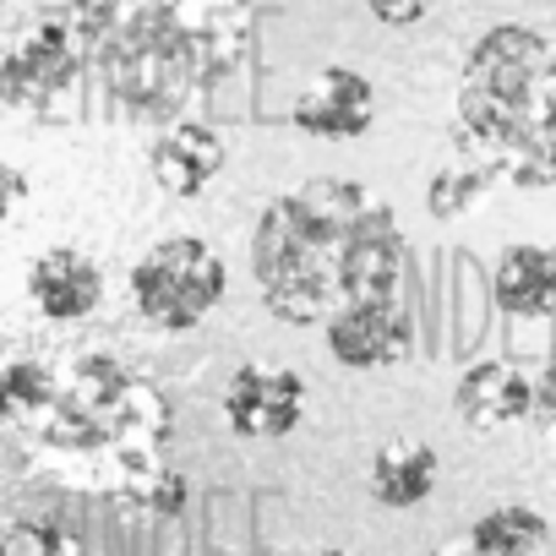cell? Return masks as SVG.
Segmentation results:
<instances>
[{"instance_id": "cell-18", "label": "cell", "mask_w": 556, "mask_h": 556, "mask_svg": "<svg viewBox=\"0 0 556 556\" xmlns=\"http://www.w3.org/2000/svg\"><path fill=\"white\" fill-rule=\"evenodd\" d=\"M186 475L180 469H169V464H159V469H148L131 491H121L115 496V507H126V513H142V518H175L180 507H186Z\"/></svg>"}, {"instance_id": "cell-12", "label": "cell", "mask_w": 556, "mask_h": 556, "mask_svg": "<svg viewBox=\"0 0 556 556\" xmlns=\"http://www.w3.org/2000/svg\"><path fill=\"white\" fill-rule=\"evenodd\" d=\"M28 295L50 323H83L99 295H104V273L88 251L77 245H50L45 256H34L28 267Z\"/></svg>"}, {"instance_id": "cell-9", "label": "cell", "mask_w": 556, "mask_h": 556, "mask_svg": "<svg viewBox=\"0 0 556 556\" xmlns=\"http://www.w3.org/2000/svg\"><path fill=\"white\" fill-rule=\"evenodd\" d=\"M371 115H377V88L371 77H361L355 66H323L312 77V88L295 99L290 121L306 131V137H323V142H350V137H366L371 131Z\"/></svg>"}, {"instance_id": "cell-21", "label": "cell", "mask_w": 556, "mask_h": 556, "mask_svg": "<svg viewBox=\"0 0 556 556\" xmlns=\"http://www.w3.org/2000/svg\"><path fill=\"white\" fill-rule=\"evenodd\" d=\"M0 545H7V551H72L66 534H50V529H34V523L7 529V534H0Z\"/></svg>"}, {"instance_id": "cell-5", "label": "cell", "mask_w": 556, "mask_h": 556, "mask_svg": "<svg viewBox=\"0 0 556 556\" xmlns=\"http://www.w3.org/2000/svg\"><path fill=\"white\" fill-rule=\"evenodd\" d=\"M93 12L88 0H61V7L39 12L0 55V104L23 115H50L93 66Z\"/></svg>"}, {"instance_id": "cell-1", "label": "cell", "mask_w": 556, "mask_h": 556, "mask_svg": "<svg viewBox=\"0 0 556 556\" xmlns=\"http://www.w3.org/2000/svg\"><path fill=\"white\" fill-rule=\"evenodd\" d=\"M251 273L278 323L312 328L350 301L399 295L404 229L361 180H306L273 197L251 229Z\"/></svg>"}, {"instance_id": "cell-10", "label": "cell", "mask_w": 556, "mask_h": 556, "mask_svg": "<svg viewBox=\"0 0 556 556\" xmlns=\"http://www.w3.org/2000/svg\"><path fill=\"white\" fill-rule=\"evenodd\" d=\"M224 159H229L224 131L207 121H169L148 148V169H153L159 191H169V197H202L224 175Z\"/></svg>"}, {"instance_id": "cell-7", "label": "cell", "mask_w": 556, "mask_h": 556, "mask_svg": "<svg viewBox=\"0 0 556 556\" xmlns=\"http://www.w3.org/2000/svg\"><path fill=\"white\" fill-rule=\"evenodd\" d=\"M323 328H328V355L350 371H388V366L409 361V350H415V317L399 295L350 301Z\"/></svg>"}, {"instance_id": "cell-2", "label": "cell", "mask_w": 556, "mask_h": 556, "mask_svg": "<svg viewBox=\"0 0 556 556\" xmlns=\"http://www.w3.org/2000/svg\"><path fill=\"white\" fill-rule=\"evenodd\" d=\"M93 72L115 104L175 121L256 50V0H88Z\"/></svg>"}, {"instance_id": "cell-4", "label": "cell", "mask_w": 556, "mask_h": 556, "mask_svg": "<svg viewBox=\"0 0 556 556\" xmlns=\"http://www.w3.org/2000/svg\"><path fill=\"white\" fill-rule=\"evenodd\" d=\"M23 437L45 453L72 458L83 469V485L115 502L148 469L164 464L169 404L148 377L121 366L115 355H77L66 366H50L45 409Z\"/></svg>"}, {"instance_id": "cell-19", "label": "cell", "mask_w": 556, "mask_h": 556, "mask_svg": "<svg viewBox=\"0 0 556 556\" xmlns=\"http://www.w3.org/2000/svg\"><path fill=\"white\" fill-rule=\"evenodd\" d=\"M529 420L540 426V437L556 442V350L545 361V371L534 377V404H529Z\"/></svg>"}, {"instance_id": "cell-11", "label": "cell", "mask_w": 556, "mask_h": 556, "mask_svg": "<svg viewBox=\"0 0 556 556\" xmlns=\"http://www.w3.org/2000/svg\"><path fill=\"white\" fill-rule=\"evenodd\" d=\"M529 404H534V382L513 361H475L453 388V409L469 431H507L529 420Z\"/></svg>"}, {"instance_id": "cell-6", "label": "cell", "mask_w": 556, "mask_h": 556, "mask_svg": "<svg viewBox=\"0 0 556 556\" xmlns=\"http://www.w3.org/2000/svg\"><path fill=\"white\" fill-rule=\"evenodd\" d=\"M131 301L164 333L202 328L224 301V256L197 235H169L131 267Z\"/></svg>"}, {"instance_id": "cell-20", "label": "cell", "mask_w": 556, "mask_h": 556, "mask_svg": "<svg viewBox=\"0 0 556 556\" xmlns=\"http://www.w3.org/2000/svg\"><path fill=\"white\" fill-rule=\"evenodd\" d=\"M366 7H371V17H377L382 28H415V23L437 7V0H366Z\"/></svg>"}, {"instance_id": "cell-14", "label": "cell", "mask_w": 556, "mask_h": 556, "mask_svg": "<svg viewBox=\"0 0 556 556\" xmlns=\"http://www.w3.org/2000/svg\"><path fill=\"white\" fill-rule=\"evenodd\" d=\"M437 453L426 442H382L371 469H366V485L382 507L404 513V507H420L431 491H437Z\"/></svg>"}, {"instance_id": "cell-22", "label": "cell", "mask_w": 556, "mask_h": 556, "mask_svg": "<svg viewBox=\"0 0 556 556\" xmlns=\"http://www.w3.org/2000/svg\"><path fill=\"white\" fill-rule=\"evenodd\" d=\"M23 202H28V175L17 164H0V224H7Z\"/></svg>"}, {"instance_id": "cell-3", "label": "cell", "mask_w": 556, "mask_h": 556, "mask_svg": "<svg viewBox=\"0 0 556 556\" xmlns=\"http://www.w3.org/2000/svg\"><path fill=\"white\" fill-rule=\"evenodd\" d=\"M453 137L507 186H556V45L523 23L480 34L458 77Z\"/></svg>"}, {"instance_id": "cell-15", "label": "cell", "mask_w": 556, "mask_h": 556, "mask_svg": "<svg viewBox=\"0 0 556 556\" xmlns=\"http://www.w3.org/2000/svg\"><path fill=\"white\" fill-rule=\"evenodd\" d=\"M469 545H475V551H491V556L540 551V545H551V523H545L534 507H496V513H485V518L469 529Z\"/></svg>"}, {"instance_id": "cell-16", "label": "cell", "mask_w": 556, "mask_h": 556, "mask_svg": "<svg viewBox=\"0 0 556 556\" xmlns=\"http://www.w3.org/2000/svg\"><path fill=\"white\" fill-rule=\"evenodd\" d=\"M45 393H50V366L45 361H12L0 371V420L12 431H28L45 409Z\"/></svg>"}, {"instance_id": "cell-8", "label": "cell", "mask_w": 556, "mask_h": 556, "mask_svg": "<svg viewBox=\"0 0 556 556\" xmlns=\"http://www.w3.org/2000/svg\"><path fill=\"white\" fill-rule=\"evenodd\" d=\"M224 420L235 437L278 442L306 420V382L290 366H240L224 388Z\"/></svg>"}, {"instance_id": "cell-17", "label": "cell", "mask_w": 556, "mask_h": 556, "mask_svg": "<svg viewBox=\"0 0 556 556\" xmlns=\"http://www.w3.org/2000/svg\"><path fill=\"white\" fill-rule=\"evenodd\" d=\"M485 186H496V175L480 164V159H458V164H447V169H437V180H431V191H426V202H431V213L437 218H458V213H469L475 207V197H485Z\"/></svg>"}, {"instance_id": "cell-13", "label": "cell", "mask_w": 556, "mask_h": 556, "mask_svg": "<svg viewBox=\"0 0 556 556\" xmlns=\"http://www.w3.org/2000/svg\"><path fill=\"white\" fill-rule=\"evenodd\" d=\"M491 295L507 317L545 323L556 317V251L545 245H507L496 273H491Z\"/></svg>"}]
</instances>
